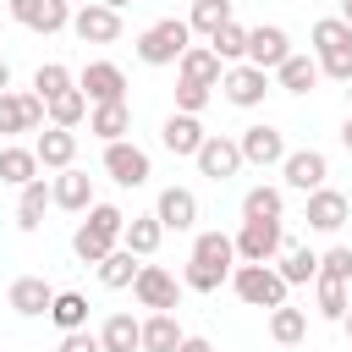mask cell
I'll list each match as a JSON object with an SVG mask.
<instances>
[{
  "instance_id": "cell-33",
  "label": "cell",
  "mask_w": 352,
  "mask_h": 352,
  "mask_svg": "<svg viewBox=\"0 0 352 352\" xmlns=\"http://www.w3.org/2000/svg\"><path fill=\"white\" fill-rule=\"evenodd\" d=\"M44 104H50V126H72V132H77V126L88 121V110H94L82 88H66V94H55V99H44Z\"/></svg>"
},
{
  "instance_id": "cell-21",
  "label": "cell",
  "mask_w": 352,
  "mask_h": 352,
  "mask_svg": "<svg viewBox=\"0 0 352 352\" xmlns=\"http://www.w3.org/2000/svg\"><path fill=\"white\" fill-rule=\"evenodd\" d=\"M6 302H11V314H22V319H38V314H50V302H55V286H50L44 275H16V280H11V292H6Z\"/></svg>"
},
{
  "instance_id": "cell-24",
  "label": "cell",
  "mask_w": 352,
  "mask_h": 352,
  "mask_svg": "<svg viewBox=\"0 0 352 352\" xmlns=\"http://www.w3.org/2000/svg\"><path fill=\"white\" fill-rule=\"evenodd\" d=\"M88 132H94L99 143H121V138L132 132V104H126V99H116V104H94V110H88Z\"/></svg>"
},
{
  "instance_id": "cell-22",
  "label": "cell",
  "mask_w": 352,
  "mask_h": 352,
  "mask_svg": "<svg viewBox=\"0 0 352 352\" xmlns=\"http://www.w3.org/2000/svg\"><path fill=\"white\" fill-rule=\"evenodd\" d=\"M319 77H324V72H319V55H302V50H292V55L275 66V88H286V94H297V99L314 94Z\"/></svg>"
},
{
  "instance_id": "cell-2",
  "label": "cell",
  "mask_w": 352,
  "mask_h": 352,
  "mask_svg": "<svg viewBox=\"0 0 352 352\" xmlns=\"http://www.w3.org/2000/svg\"><path fill=\"white\" fill-rule=\"evenodd\" d=\"M192 44V28H187V16H160V22H148L143 33H138V60L143 66H176L182 60V50Z\"/></svg>"
},
{
  "instance_id": "cell-9",
  "label": "cell",
  "mask_w": 352,
  "mask_h": 352,
  "mask_svg": "<svg viewBox=\"0 0 352 352\" xmlns=\"http://www.w3.org/2000/svg\"><path fill=\"white\" fill-rule=\"evenodd\" d=\"M192 165H198V176H209V182H231L248 160H242V143H236V138L209 132V138H204V148L192 154Z\"/></svg>"
},
{
  "instance_id": "cell-1",
  "label": "cell",
  "mask_w": 352,
  "mask_h": 352,
  "mask_svg": "<svg viewBox=\"0 0 352 352\" xmlns=\"http://www.w3.org/2000/svg\"><path fill=\"white\" fill-rule=\"evenodd\" d=\"M231 270H236V236H226V231H198V236H192V258H187V270H182V286H187V292H220V286L231 280Z\"/></svg>"
},
{
  "instance_id": "cell-48",
  "label": "cell",
  "mask_w": 352,
  "mask_h": 352,
  "mask_svg": "<svg viewBox=\"0 0 352 352\" xmlns=\"http://www.w3.org/2000/svg\"><path fill=\"white\" fill-rule=\"evenodd\" d=\"M341 148L352 154V110H346V121H341Z\"/></svg>"
},
{
  "instance_id": "cell-36",
  "label": "cell",
  "mask_w": 352,
  "mask_h": 352,
  "mask_svg": "<svg viewBox=\"0 0 352 352\" xmlns=\"http://www.w3.org/2000/svg\"><path fill=\"white\" fill-rule=\"evenodd\" d=\"M226 22H236L231 16V0H192V11H187V28L204 33V38H214Z\"/></svg>"
},
{
  "instance_id": "cell-41",
  "label": "cell",
  "mask_w": 352,
  "mask_h": 352,
  "mask_svg": "<svg viewBox=\"0 0 352 352\" xmlns=\"http://www.w3.org/2000/svg\"><path fill=\"white\" fill-rule=\"evenodd\" d=\"M110 248H121V242H110V236H99V231H88V226L72 231V253H77V264H104Z\"/></svg>"
},
{
  "instance_id": "cell-28",
  "label": "cell",
  "mask_w": 352,
  "mask_h": 352,
  "mask_svg": "<svg viewBox=\"0 0 352 352\" xmlns=\"http://www.w3.org/2000/svg\"><path fill=\"white\" fill-rule=\"evenodd\" d=\"M38 170H44V165H38L33 148H22V143H0V182H6V187H28Z\"/></svg>"
},
{
  "instance_id": "cell-39",
  "label": "cell",
  "mask_w": 352,
  "mask_h": 352,
  "mask_svg": "<svg viewBox=\"0 0 352 352\" xmlns=\"http://www.w3.org/2000/svg\"><path fill=\"white\" fill-rule=\"evenodd\" d=\"M209 50L226 60V66H236V60H248V28L242 22H226L214 38H209Z\"/></svg>"
},
{
  "instance_id": "cell-38",
  "label": "cell",
  "mask_w": 352,
  "mask_h": 352,
  "mask_svg": "<svg viewBox=\"0 0 352 352\" xmlns=\"http://www.w3.org/2000/svg\"><path fill=\"white\" fill-rule=\"evenodd\" d=\"M308 38H314V55H330V50H346V44H352V28H346L341 16H319V22L308 28Z\"/></svg>"
},
{
  "instance_id": "cell-4",
  "label": "cell",
  "mask_w": 352,
  "mask_h": 352,
  "mask_svg": "<svg viewBox=\"0 0 352 352\" xmlns=\"http://www.w3.org/2000/svg\"><path fill=\"white\" fill-rule=\"evenodd\" d=\"M270 88H275V77H270L264 66H253V60H236V66H226V77H220V99L236 104V110H258Z\"/></svg>"
},
{
  "instance_id": "cell-50",
  "label": "cell",
  "mask_w": 352,
  "mask_h": 352,
  "mask_svg": "<svg viewBox=\"0 0 352 352\" xmlns=\"http://www.w3.org/2000/svg\"><path fill=\"white\" fill-rule=\"evenodd\" d=\"M336 16H341V22L352 28V0H341V11H336Z\"/></svg>"
},
{
  "instance_id": "cell-51",
  "label": "cell",
  "mask_w": 352,
  "mask_h": 352,
  "mask_svg": "<svg viewBox=\"0 0 352 352\" xmlns=\"http://www.w3.org/2000/svg\"><path fill=\"white\" fill-rule=\"evenodd\" d=\"M104 6H116V11H126V6H132V0H104Z\"/></svg>"
},
{
  "instance_id": "cell-10",
  "label": "cell",
  "mask_w": 352,
  "mask_h": 352,
  "mask_svg": "<svg viewBox=\"0 0 352 352\" xmlns=\"http://www.w3.org/2000/svg\"><path fill=\"white\" fill-rule=\"evenodd\" d=\"M72 0H11V22H22L28 33H60V28H72Z\"/></svg>"
},
{
  "instance_id": "cell-8",
  "label": "cell",
  "mask_w": 352,
  "mask_h": 352,
  "mask_svg": "<svg viewBox=\"0 0 352 352\" xmlns=\"http://www.w3.org/2000/svg\"><path fill=\"white\" fill-rule=\"evenodd\" d=\"M72 33H77L82 44H116V38H121V11L104 6V0H82V6L72 11Z\"/></svg>"
},
{
  "instance_id": "cell-52",
  "label": "cell",
  "mask_w": 352,
  "mask_h": 352,
  "mask_svg": "<svg viewBox=\"0 0 352 352\" xmlns=\"http://www.w3.org/2000/svg\"><path fill=\"white\" fill-rule=\"evenodd\" d=\"M341 330H346V336H352V308H346V319H341Z\"/></svg>"
},
{
  "instance_id": "cell-27",
  "label": "cell",
  "mask_w": 352,
  "mask_h": 352,
  "mask_svg": "<svg viewBox=\"0 0 352 352\" xmlns=\"http://www.w3.org/2000/svg\"><path fill=\"white\" fill-rule=\"evenodd\" d=\"M275 270L286 275V286H308V280H319V253L302 248V242H286L280 258H275Z\"/></svg>"
},
{
  "instance_id": "cell-25",
  "label": "cell",
  "mask_w": 352,
  "mask_h": 352,
  "mask_svg": "<svg viewBox=\"0 0 352 352\" xmlns=\"http://www.w3.org/2000/svg\"><path fill=\"white\" fill-rule=\"evenodd\" d=\"M16 192H22V198H16V231H28V236H33V231L44 226V209L55 204V192H50V182H44V176H33V182H28V187H16Z\"/></svg>"
},
{
  "instance_id": "cell-7",
  "label": "cell",
  "mask_w": 352,
  "mask_h": 352,
  "mask_svg": "<svg viewBox=\"0 0 352 352\" xmlns=\"http://www.w3.org/2000/svg\"><path fill=\"white\" fill-rule=\"evenodd\" d=\"M38 126H50V104H44L38 94H16V88H6V94H0V138L38 132Z\"/></svg>"
},
{
  "instance_id": "cell-35",
  "label": "cell",
  "mask_w": 352,
  "mask_h": 352,
  "mask_svg": "<svg viewBox=\"0 0 352 352\" xmlns=\"http://www.w3.org/2000/svg\"><path fill=\"white\" fill-rule=\"evenodd\" d=\"M302 336H308V314H302V308H292V302L270 308V341H280V346H297Z\"/></svg>"
},
{
  "instance_id": "cell-11",
  "label": "cell",
  "mask_w": 352,
  "mask_h": 352,
  "mask_svg": "<svg viewBox=\"0 0 352 352\" xmlns=\"http://www.w3.org/2000/svg\"><path fill=\"white\" fill-rule=\"evenodd\" d=\"M242 160L248 165H258V170H270V165H280L292 148H286V132L280 126H270V121H253V126H242Z\"/></svg>"
},
{
  "instance_id": "cell-37",
  "label": "cell",
  "mask_w": 352,
  "mask_h": 352,
  "mask_svg": "<svg viewBox=\"0 0 352 352\" xmlns=\"http://www.w3.org/2000/svg\"><path fill=\"white\" fill-rule=\"evenodd\" d=\"M50 319H55L60 330H82V324H88V297H82V292H55Z\"/></svg>"
},
{
  "instance_id": "cell-16",
  "label": "cell",
  "mask_w": 352,
  "mask_h": 352,
  "mask_svg": "<svg viewBox=\"0 0 352 352\" xmlns=\"http://www.w3.org/2000/svg\"><path fill=\"white\" fill-rule=\"evenodd\" d=\"M292 55V33L280 28V22H258V28H248V60L253 66H264L270 77H275V66Z\"/></svg>"
},
{
  "instance_id": "cell-53",
  "label": "cell",
  "mask_w": 352,
  "mask_h": 352,
  "mask_svg": "<svg viewBox=\"0 0 352 352\" xmlns=\"http://www.w3.org/2000/svg\"><path fill=\"white\" fill-rule=\"evenodd\" d=\"M346 104H352V82H346Z\"/></svg>"
},
{
  "instance_id": "cell-44",
  "label": "cell",
  "mask_w": 352,
  "mask_h": 352,
  "mask_svg": "<svg viewBox=\"0 0 352 352\" xmlns=\"http://www.w3.org/2000/svg\"><path fill=\"white\" fill-rule=\"evenodd\" d=\"M319 275H336V280H352V248L336 242L330 253H319Z\"/></svg>"
},
{
  "instance_id": "cell-5",
  "label": "cell",
  "mask_w": 352,
  "mask_h": 352,
  "mask_svg": "<svg viewBox=\"0 0 352 352\" xmlns=\"http://www.w3.org/2000/svg\"><path fill=\"white\" fill-rule=\"evenodd\" d=\"M280 248H286V220H242V231H236L242 264H275Z\"/></svg>"
},
{
  "instance_id": "cell-47",
  "label": "cell",
  "mask_w": 352,
  "mask_h": 352,
  "mask_svg": "<svg viewBox=\"0 0 352 352\" xmlns=\"http://www.w3.org/2000/svg\"><path fill=\"white\" fill-rule=\"evenodd\" d=\"M176 352H214V346H209L204 336H182V346H176Z\"/></svg>"
},
{
  "instance_id": "cell-6",
  "label": "cell",
  "mask_w": 352,
  "mask_h": 352,
  "mask_svg": "<svg viewBox=\"0 0 352 352\" xmlns=\"http://www.w3.org/2000/svg\"><path fill=\"white\" fill-rule=\"evenodd\" d=\"M182 292H187V286H182L165 264H143V270H138V280H132V297H138L148 314H160V308H170V314H176V308H182Z\"/></svg>"
},
{
  "instance_id": "cell-13",
  "label": "cell",
  "mask_w": 352,
  "mask_h": 352,
  "mask_svg": "<svg viewBox=\"0 0 352 352\" xmlns=\"http://www.w3.org/2000/svg\"><path fill=\"white\" fill-rule=\"evenodd\" d=\"M77 88L88 94V104H116V99H126V72L116 60H88L77 72Z\"/></svg>"
},
{
  "instance_id": "cell-17",
  "label": "cell",
  "mask_w": 352,
  "mask_h": 352,
  "mask_svg": "<svg viewBox=\"0 0 352 352\" xmlns=\"http://www.w3.org/2000/svg\"><path fill=\"white\" fill-rule=\"evenodd\" d=\"M50 192H55V209H66V214H88V209L99 204V198H94V176H88V170H77V165L55 170Z\"/></svg>"
},
{
  "instance_id": "cell-14",
  "label": "cell",
  "mask_w": 352,
  "mask_h": 352,
  "mask_svg": "<svg viewBox=\"0 0 352 352\" xmlns=\"http://www.w3.org/2000/svg\"><path fill=\"white\" fill-rule=\"evenodd\" d=\"M324 176H330V160L319 154V148H292L286 160H280V182L292 187V192H314V187H324Z\"/></svg>"
},
{
  "instance_id": "cell-46",
  "label": "cell",
  "mask_w": 352,
  "mask_h": 352,
  "mask_svg": "<svg viewBox=\"0 0 352 352\" xmlns=\"http://www.w3.org/2000/svg\"><path fill=\"white\" fill-rule=\"evenodd\" d=\"M55 352H104V341H99V330H60V346Z\"/></svg>"
},
{
  "instance_id": "cell-20",
  "label": "cell",
  "mask_w": 352,
  "mask_h": 352,
  "mask_svg": "<svg viewBox=\"0 0 352 352\" xmlns=\"http://www.w3.org/2000/svg\"><path fill=\"white\" fill-rule=\"evenodd\" d=\"M154 214H160L165 231H192L198 226V192L192 187H165L154 198Z\"/></svg>"
},
{
  "instance_id": "cell-49",
  "label": "cell",
  "mask_w": 352,
  "mask_h": 352,
  "mask_svg": "<svg viewBox=\"0 0 352 352\" xmlns=\"http://www.w3.org/2000/svg\"><path fill=\"white\" fill-rule=\"evenodd\" d=\"M11 88V66H6V55H0V94Z\"/></svg>"
},
{
  "instance_id": "cell-12",
  "label": "cell",
  "mask_w": 352,
  "mask_h": 352,
  "mask_svg": "<svg viewBox=\"0 0 352 352\" xmlns=\"http://www.w3.org/2000/svg\"><path fill=\"white\" fill-rule=\"evenodd\" d=\"M104 176L116 182V187H143L148 176H154V165H148V154L138 148V143H104Z\"/></svg>"
},
{
  "instance_id": "cell-3",
  "label": "cell",
  "mask_w": 352,
  "mask_h": 352,
  "mask_svg": "<svg viewBox=\"0 0 352 352\" xmlns=\"http://www.w3.org/2000/svg\"><path fill=\"white\" fill-rule=\"evenodd\" d=\"M231 292L248 302V308H280L286 302V275L275 270V264H242L236 258V270H231Z\"/></svg>"
},
{
  "instance_id": "cell-43",
  "label": "cell",
  "mask_w": 352,
  "mask_h": 352,
  "mask_svg": "<svg viewBox=\"0 0 352 352\" xmlns=\"http://www.w3.org/2000/svg\"><path fill=\"white\" fill-rule=\"evenodd\" d=\"M209 99H214V88H204V82H176V110L204 116V110H209Z\"/></svg>"
},
{
  "instance_id": "cell-31",
  "label": "cell",
  "mask_w": 352,
  "mask_h": 352,
  "mask_svg": "<svg viewBox=\"0 0 352 352\" xmlns=\"http://www.w3.org/2000/svg\"><path fill=\"white\" fill-rule=\"evenodd\" d=\"M182 324H176V314L170 308H160V314H148L143 319V352H176L182 346Z\"/></svg>"
},
{
  "instance_id": "cell-29",
  "label": "cell",
  "mask_w": 352,
  "mask_h": 352,
  "mask_svg": "<svg viewBox=\"0 0 352 352\" xmlns=\"http://www.w3.org/2000/svg\"><path fill=\"white\" fill-rule=\"evenodd\" d=\"M99 341H104V352H143V319L110 314V319L99 324Z\"/></svg>"
},
{
  "instance_id": "cell-40",
  "label": "cell",
  "mask_w": 352,
  "mask_h": 352,
  "mask_svg": "<svg viewBox=\"0 0 352 352\" xmlns=\"http://www.w3.org/2000/svg\"><path fill=\"white\" fill-rule=\"evenodd\" d=\"M66 88H77L72 66H60V60H44V66L33 72V94H38V99H55V94H66Z\"/></svg>"
},
{
  "instance_id": "cell-34",
  "label": "cell",
  "mask_w": 352,
  "mask_h": 352,
  "mask_svg": "<svg viewBox=\"0 0 352 352\" xmlns=\"http://www.w3.org/2000/svg\"><path fill=\"white\" fill-rule=\"evenodd\" d=\"M314 297H319V319H330V324H341L346 308H352V292H346V280H336V275H319V280H314Z\"/></svg>"
},
{
  "instance_id": "cell-45",
  "label": "cell",
  "mask_w": 352,
  "mask_h": 352,
  "mask_svg": "<svg viewBox=\"0 0 352 352\" xmlns=\"http://www.w3.org/2000/svg\"><path fill=\"white\" fill-rule=\"evenodd\" d=\"M319 72H324L330 82H341V88H346V82H352V44H346V50H330V55H319Z\"/></svg>"
},
{
  "instance_id": "cell-26",
  "label": "cell",
  "mask_w": 352,
  "mask_h": 352,
  "mask_svg": "<svg viewBox=\"0 0 352 352\" xmlns=\"http://www.w3.org/2000/svg\"><path fill=\"white\" fill-rule=\"evenodd\" d=\"M160 242H165V226H160V214H126L121 248H132L138 258H154V253H160Z\"/></svg>"
},
{
  "instance_id": "cell-18",
  "label": "cell",
  "mask_w": 352,
  "mask_h": 352,
  "mask_svg": "<svg viewBox=\"0 0 352 352\" xmlns=\"http://www.w3.org/2000/svg\"><path fill=\"white\" fill-rule=\"evenodd\" d=\"M204 138H209V132H204V121H198V116H187V110H170V116H165V126H160V143H165L176 160H192V154L204 148Z\"/></svg>"
},
{
  "instance_id": "cell-15",
  "label": "cell",
  "mask_w": 352,
  "mask_h": 352,
  "mask_svg": "<svg viewBox=\"0 0 352 352\" xmlns=\"http://www.w3.org/2000/svg\"><path fill=\"white\" fill-rule=\"evenodd\" d=\"M346 220H352V198H346V192H336V187H314V192H308V231L336 236Z\"/></svg>"
},
{
  "instance_id": "cell-23",
  "label": "cell",
  "mask_w": 352,
  "mask_h": 352,
  "mask_svg": "<svg viewBox=\"0 0 352 352\" xmlns=\"http://www.w3.org/2000/svg\"><path fill=\"white\" fill-rule=\"evenodd\" d=\"M33 154H38L44 170H66V165L77 160V132H72V126H44V132L33 138Z\"/></svg>"
},
{
  "instance_id": "cell-30",
  "label": "cell",
  "mask_w": 352,
  "mask_h": 352,
  "mask_svg": "<svg viewBox=\"0 0 352 352\" xmlns=\"http://www.w3.org/2000/svg\"><path fill=\"white\" fill-rule=\"evenodd\" d=\"M242 220H286V192L270 187V182L248 187L242 192Z\"/></svg>"
},
{
  "instance_id": "cell-19",
  "label": "cell",
  "mask_w": 352,
  "mask_h": 352,
  "mask_svg": "<svg viewBox=\"0 0 352 352\" xmlns=\"http://www.w3.org/2000/svg\"><path fill=\"white\" fill-rule=\"evenodd\" d=\"M226 77V60L209 50V44H187L182 60H176V82H204V88H220Z\"/></svg>"
},
{
  "instance_id": "cell-32",
  "label": "cell",
  "mask_w": 352,
  "mask_h": 352,
  "mask_svg": "<svg viewBox=\"0 0 352 352\" xmlns=\"http://www.w3.org/2000/svg\"><path fill=\"white\" fill-rule=\"evenodd\" d=\"M94 270H99V286L126 292V286L138 280V270H143V264H138V253H132V248H110V258H104V264H94Z\"/></svg>"
},
{
  "instance_id": "cell-42",
  "label": "cell",
  "mask_w": 352,
  "mask_h": 352,
  "mask_svg": "<svg viewBox=\"0 0 352 352\" xmlns=\"http://www.w3.org/2000/svg\"><path fill=\"white\" fill-rule=\"evenodd\" d=\"M82 226L99 231V236H110V242H121V231H126V209H116V204H94Z\"/></svg>"
}]
</instances>
